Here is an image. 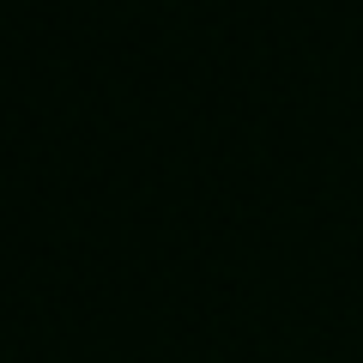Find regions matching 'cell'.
Wrapping results in <instances>:
<instances>
[]
</instances>
